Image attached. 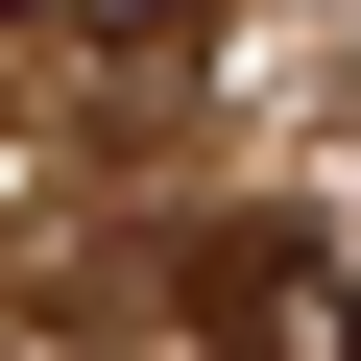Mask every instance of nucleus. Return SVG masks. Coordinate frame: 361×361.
Here are the masks:
<instances>
[{
  "instance_id": "obj_2",
  "label": "nucleus",
  "mask_w": 361,
  "mask_h": 361,
  "mask_svg": "<svg viewBox=\"0 0 361 361\" xmlns=\"http://www.w3.org/2000/svg\"><path fill=\"white\" fill-rule=\"evenodd\" d=\"M0 25H25L49 73H97V97H121V73H193V49H217V0H0Z\"/></svg>"
},
{
  "instance_id": "obj_1",
  "label": "nucleus",
  "mask_w": 361,
  "mask_h": 361,
  "mask_svg": "<svg viewBox=\"0 0 361 361\" xmlns=\"http://www.w3.org/2000/svg\"><path fill=\"white\" fill-rule=\"evenodd\" d=\"M193 313H217V361H361V241L337 217H217Z\"/></svg>"
}]
</instances>
